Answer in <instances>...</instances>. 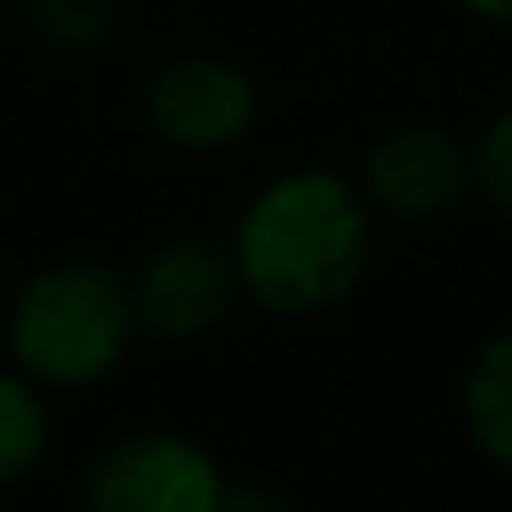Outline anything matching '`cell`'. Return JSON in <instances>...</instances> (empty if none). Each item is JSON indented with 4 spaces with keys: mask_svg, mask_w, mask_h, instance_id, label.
<instances>
[{
    "mask_svg": "<svg viewBox=\"0 0 512 512\" xmlns=\"http://www.w3.org/2000/svg\"><path fill=\"white\" fill-rule=\"evenodd\" d=\"M243 298L276 320H309L353 298L375 248V210L342 171L298 166L243 204L232 237Z\"/></svg>",
    "mask_w": 512,
    "mask_h": 512,
    "instance_id": "1",
    "label": "cell"
},
{
    "mask_svg": "<svg viewBox=\"0 0 512 512\" xmlns=\"http://www.w3.org/2000/svg\"><path fill=\"white\" fill-rule=\"evenodd\" d=\"M138 342L133 287L100 259H56L17 287L6 309L12 369L45 391H78L105 380Z\"/></svg>",
    "mask_w": 512,
    "mask_h": 512,
    "instance_id": "2",
    "label": "cell"
},
{
    "mask_svg": "<svg viewBox=\"0 0 512 512\" xmlns=\"http://www.w3.org/2000/svg\"><path fill=\"white\" fill-rule=\"evenodd\" d=\"M83 496L89 512H221L226 474L193 435L133 430L89 463Z\"/></svg>",
    "mask_w": 512,
    "mask_h": 512,
    "instance_id": "3",
    "label": "cell"
},
{
    "mask_svg": "<svg viewBox=\"0 0 512 512\" xmlns=\"http://www.w3.org/2000/svg\"><path fill=\"white\" fill-rule=\"evenodd\" d=\"M127 287H133L138 336H155V342H204L243 303L232 248L215 237H171L149 248Z\"/></svg>",
    "mask_w": 512,
    "mask_h": 512,
    "instance_id": "4",
    "label": "cell"
},
{
    "mask_svg": "<svg viewBox=\"0 0 512 512\" xmlns=\"http://www.w3.org/2000/svg\"><path fill=\"white\" fill-rule=\"evenodd\" d=\"M149 133L177 155H226L259 122V83L226 56H177L149 78Z\"/></svg>",
    "mask_w": 512,
    "mask_h": 512,
    "instance_id": "5",
    "label": "cell"
},
{
    "mask_svg": "<svg viewBox=\"0 0 512 512\" xmlns=\"http://www.w3.org/2000/svg\"><path fill=\"white\" fill-rule=\"evenodd\" d=\"M358 193L391 221H435L474 193V144L435 122H408L364 149Z\"/></svg>",
    "mask_w": 512,
    "mask_h": 512,
    "instance_id": "6",
    "label": "cell"
},
{
    "mask_svg": "<svg viewBox=\"0 0 512 512\" xmlns=\"http://www.w3.org/2000/svg\"><path fill=\"white\" fill-rule=\"evenodd\" d=\"M463 424L496 474L512 479V331L490 336L463 375Z\"/></svg>",
    "mask_w": 512,
    "mask_h": 512,
    "instance_id": "7",
    "label": "cell"
},
{
    "mask_svg": "<svg viewBox=\"0 0 512 512\" xmlns=\"http://www.w3.org/2000/svg\"><path fill=\"white\" fill-rule=\"evenodd\" d=\"M50 402L45 386L28 380L23 369H0V490L23 485L50 452Z\"/></svg>",
    "mask_w": 512,
    "mask_h": 512,
    "instance_id": "8",
    "label": "cell"
},
{
    "mask_svg": "<svg viewBox=\"0 0 512 512\" xmlns=\"http://www.w3.org/2000/svg\"><path fill=\"white\" fill-rule=\"evenodd\" d=\"M28 34L45 50L72 61H94L122 34V0H17Z\"/></svg>",
    "mask_w": 512,
    "mask_h": 512,
    "instance_id": "9",
    "label": "cell"
},
{
    "mask_svg": "<svg viewBox=\"0 0 512 512\" xmlns=\"http://www.w3.org/2000/svg\"><path fill=\"white\" fill-rule=\"evenodd\" d=\"M474 193L512 226V105L474 138Z\"/></svg>",
    "mask_w": 512,
    "mask_h": 512,
    "instance_id": "10",
    "label": "cell"
},
{
    "mask_svg": "<svg viewBox=\"0 0 512 512\" xmlns=\"http://www.w3.org/2000/svg\"><path fill=\"white\" fill-rule=\"evenodd\" d=\"M221 512H303V507L276 485H226Z\"/></svg>",
    "mask_w": 512,
    "mask_h": 512,
    "instance_id": "11",
    "label": "cell"
},
{
    "mask_svg": "<svg viewBox=\"0 0 512 512\" xmlns=\"http://www.w3.org/2000/svg\"><path fill=\"white\" fill-rule=\"evenodd\" d=\"M468 17H479V23H496V28H512V0H457Z\"/></svg>",
    "mask_w": 512,
    "mask_h": 512,
    "instance_id": "12",
    "label": "cell"
},
{
    "mask_svg": "<svg viewBox=\"0 0 512 512\" xmlns=\"http://www.w3.org/2000/svg\"><path fill=\"white\" fill-rule=\"evenodd\" d=\"M0 6H17V0H0Z\"/></svg>",
    "mask_w": 512,
    "mask_h": 512,
    "instance_id": "13",
    "label": "cell"
}]
</instances>
